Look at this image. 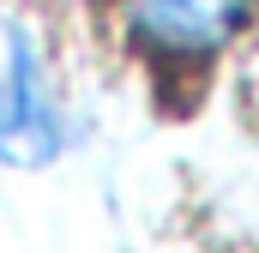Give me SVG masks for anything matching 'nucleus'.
Returning a JSON list of instances; mask_svg holds the SVG:
<instances>
[{
    "label": "nucleus",
    "mask_w": 259,
    "mask_h": 253,
    "mask_svg": "<svg viewBox=\"0 0 259 253\" xmlns=\"http://www.w3.org/2000/svg\"><path fill=\"white\" fill-rule=\"evenodd\" d=\"M253 0H127L133 36L157 55H211L235 36Z\"/></svg>",
    "instance_id": "f257e3e1"
}]
</instances>
